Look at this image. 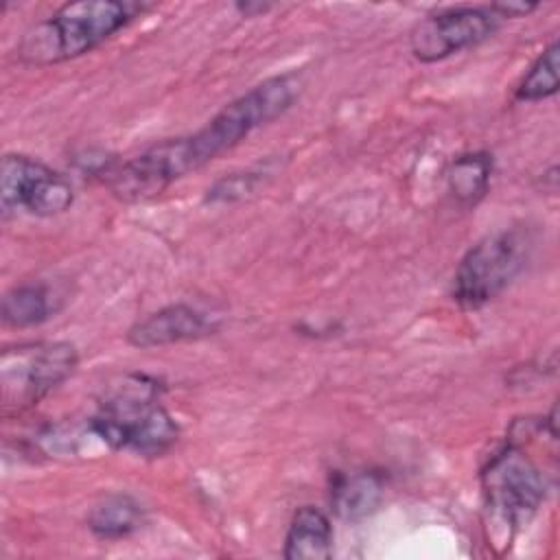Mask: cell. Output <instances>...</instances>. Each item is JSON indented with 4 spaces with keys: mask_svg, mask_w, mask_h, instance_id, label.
<instances>
[{
    "mask_svg": "<svg viewBox=\"0 0 560 560\" xmlns=\"http://www.w3.org/2000/svg\"><path fill=\"white\" fill-rule=\"evenodd\" d=\"M236 9L245 15V18H252V15H256V13H265L267 9H271L269 4H262V2H238L236 4Z\"/></svg>",
    "mask_w": 560,
    "mask_h": 560,
    "instance_id": "ac0fdd59",
    "label": "cell"
},
{
    "mask_svg": "<svg viewBox=\"0 0 560 560\" xmlns=\"http://www.w3.org/2000/svg\"><path fill=\"white\" fill-rule=\"evenodd\" d=\"M501 18L486 7H448L424 15L409 33V50L422 63H435L490 39Z\"/></svg>",
    "mask_w": 560,
    "mask_h": 560,
    "instance_id": "ba28073f",
    "label": "cell"
},
{
    "mask_svg": "<svg viewBox=\"0 0 560 560\" xmlns=\"http://www.w3.org/2000/svg\"><path fill=\"white\" fill-rule=\"evenodd\" d=\"M298 94L295 74L269 77L223 105L201 129L160 140L138 155L116 162L103 177V184L120 201L153 199L177 179L241 144L252 131L284 116Z\"/></svg>",
    "mask_w": 560,
    "mask_h": 560,
    "instance_id": "6da1fadb",
    "label": "cell"
},
{
    "mask_svg": "<svg viewBox=\"0 0 560 560\" xmlns=\"http://www.w3.org/2000/svg\"><path fill=\"white\" fill-rule=\"evenodd\" d=\"M490 9L501 18V20H510V18H525L532 11L538 9V4L534 2H492Z\"/></svg>",
    "mask_w": 560,
    "mask_h": 560,
    "instance_id": "e0dca14e",
    "label": "cell"
},
{
    "mask_svg": "<svg viewBox=\"0 0 560 560\" xmlns=\"http://www.w3.org/2000/svg\"><path fill=\"white\" fill-rule=\"evenodd\" d=\"M164 385L147 374H127L88 418L96 440L109 451L162 457L179 440V424L160 402Z\"/></svg>",
    "mask_w": 560,
    "mask_h": 560,
    "instance_id": "3957f363",
    "label": "cell"
},
{
    "mask_svg": "<svg viewBox=\"0 0 560 560\" xmlns=\"http://www.w3.org/2000/svg\"><path fill=\"white\" fill-rule=\"evenodd\" d=\"M74 203V188L66 175L24 153H4L0 164L2 214L26 212L31 217H59Z\"/></svg>",
    "mask_w": 560,
    "mask_h": 560,
    "instance_id": "52a82bcc",
    "label": "cell"
},
{
    "mask_svg": "<svg viewBox=\"0 0 560 560\" xmlns=\"http://www.w3.org/2000/svg\"><path fill=\"white\" fill-rule=\"evenodd\" d=\"M85 523L94 538L120 540L142 527L144 508L136 497L125 492H114L92 505Z\"/></svg>",
    "mask_w": 560,
    "mask_h": 560,
    "instance_id": "4fadbf2b",
    "label": "cell"
},
{
    "mask_svg": "<svg viewBox=\"0 0 560 560\" xmlns=\"http://www.w3.org/2000/svg\"><path fill=\"white\" fill-rule=\"evenodd\" d=\"M486 505L510 529L527 523L545 501L547 483L538 466L508 438L481 468Z\"/></svg>",
    "mask_w": 560,
    "mask_h": 560,
    "instance_id": "8992f818",
    "label": "cell"
},
{
    "mask_svg": "<svg viewBox=\"0 0 560 560\" xmlns=\"http://www.w3.org/2000/svg\"><path fill=\"white\" fill-rule=\"evenodd\" d=\"M282 556L287 560H328L332 556L330 518L315 505H302L293 512Z\"/></svg>",
    "mask_w": 560,
    "mask_h": 560,
    "instance_id": "30bf717a",
    "label": "cell"
},
{
    "mask_svg": "<svg viewBox=\"0 0 560 560\" xmlns=\"http://www.w3.org/2000/svg\"><path fill=\"white\" fill-rule=\"evenodd\" d=\"M151 9L153 4L136 0L66 2L24 31L18 44V59L37 68L79 59Z\"/></svg>",
    "mask_w": 560,
    "mask_h": 560,
    "instance_id": "7a4b0ae2",
    "label": "cell"
},
{
    "mask_svg": "<svg viewBox=\"0 0 560 560\" xmlns=\"http://www.w3.org/2000/svg\"><path fill=\"white\" fill-rule=\"evenodd\" d=\"M59 308L61 298L52 287L44 282H22L2 295L0 315L11 328H33L55 317Z\"/></svg>",
    "mask_w": 560,
    "mask_h": 560,
    "instance_id": "7c38bea8",
    "label": "cell"
},
{
    "mask_svg": "<svg viewBox=\"0 0 560 560\" xmlns=\"http://www.w3.org/2000/svg\"><path fill=\"white\" fill-rule=\"evenodd\" d=\"M558 57L560 44L553 39L527 68L518 85L514 88V101L518 103H538L553 96L560 88L558 77Z\"/></svg>",
    "mask_w": 560,
    "mask_h": 560,
    "instance_id": "9a60e30c",
    "label": "cell"
},
{
    "mask_svg": "<svg viewBox=\"0 0 560 560\" xmlns=\"http://www.w3.org/2000/svg\"><path fill=\"white\" fill-rule=\"evenodd\" d=\"M330 510L343 521L370 516L383 499V479L372 470L337 472L330 481Z\"/></svg>",
    "mask_w": 560,
    "mask_h": 560,
    "instance_id": "8fae6325",
    "label": "cell"
},
{
    "mask_svg": "<svg viewBox=\"0 0 560 560\" xmlns=\"http://www.w3.org/2000/svg\"><path fill=\"white\" fill-rule=\"evenodd\" d=\"M79 365L77 346L70 341H33L7 348L0 359L2 405L24 411L46 398Z\"/></svg>",
    "mask_w": 560,
    "mask_h": 560,
    "instance_id": "5b68a950",
    "label": "cell"
},
{
    "mask_svg": "<svg viewBox=\"0 0 560 560\" xmlns=\"http://www.w3.org/2000/svg\"><path fill=\"white\" fill-rule=\"evenodd\" d=\"M262 171H243V173H230L221 179H217L206 195V201H234L245 197L247 192H252L256 188V184L260 182Z\"/></svg>",
    "mask_w": 560,
    "mask_h": 560,
    "instance_id": "2e32d148",
    "label": "cell"
},
{
    "mask_svg": "<svg viewBox=\"0 0 560 560\" xmlns=\"http://www.w3.org/2000/svg\"><path fill=\"white\" fill-rule=\"evenodd\" d=\"M217 332V322L190 306V304H168L147 317L138 319L127 330V343L140 350L164 348L182 341H197Z\"/></svg>",
    "mask_w": 560,
    "mask_h": 560,
    "instance_id": "9c48e42d",
    "label": "cell"
},
{
    "mask_svg": "<svg viewBox=\"0 0 560 560\" xmlns=\"http://www.w3.org/2000/svg\"><path fill=\"white\" fill-rule=\"evenodd\" d=\"M492 168L494 160L488 151L459 153L446 171V186L453 201L459 208H475L490 190Z\"/></svg>",
    "mask_w": 560,
    "mask_h": 560,
    "instance_id": "5bb4252c",
    "label": "cell"
},
{
    "mask_svg": "<svg viewBox=\"0 0 560 560\" xmlns=\"http://www.w3.org/2000/svg\"><path fill=\"white\" fill-rule=\"evenodd\" d=\"M527 238L516 230H501L477 241L457 262L451 295L468 311L481 308L501 295L523 271Z\"/></svg>",
    "mask_w": 560,
    "mask_h": 560,
    "instance_id": "277c9868",
    "label": "cell"
}]
</instances>
